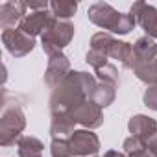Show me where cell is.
<instances>
[{"instance_id": "cell-1", "label": "cell", "mask_w": 157, "mask_h": 157, "mask_svg": "<svg viewBox=\"0 0 157 157\" xmlns=\"http://www.w3.org/2000/svg\"><path fill=\"white\" fill-rule=\"evenodd\" d=\"M98 85L96 76L82 70H72L65 80L52 91L50 111L52 113H70L83 102L93 100V93Z\"/></svg>"}, {"instance_id": "cell-2", "label": "cell", "mask_w": 157, "mask_h": 157, "mask_svg": "<svg viewBox=\"0 0 157 157\" xmlns=\"http://www.w3.org/2000/svg\"><path fill=\"white\" fill-rule=\"evenodd\" d=\"M87 17L93 24H96L102 30H107L109 33H117V35H128L137 21L133 15L129 13H120L117 11L111 4L107 2H96L87 10Z\"/></svg>"}, {"instance_id": "cell-3", "label": "cell", "mask_w": 157, "mask_h": 157, "mask_svg": "<svg viewBox=\"0 0 157 157\" xmlns=\"http://www.w3.org/2000/svg\"><path fill=\"white\" fill-rule=\"evenodd\" d=\"M133 74L148 87H157V43L148 35L133 44Z\"/></svg>"}, {"instance_id": "cell-4", "label": "cell", "mask_w": 157, "mask_h": 157, "mask_svg": "<svg viewBox=\"0 0 157 157\" xmlns=\"http://www.w3.org/2000/svg\"><path fill=\"white\" fill-rule=\"evenodd\" d=\"M24 128H26V115L22 107L17 104L6 105L2 117H0V144L4 148L19 144Z\"/></svg>"}, {"instance_id": "cell-5", "label": "cell", "mask_w": 157, "mask_h": 157, "mask_svg": "<svg viewBox=\"0 0 157 157\" xmlns=\"http://www.w3.org/2000/svg\"><path fill=\"white\" fill-rule=\"evenodd\" d=\"M91 48L93 50H100L107 57L117 59L124 68H131L133 67V46L129 43H126V41L115 39L107 32L94 33L91 37Z\"/></svg>"}, {"instance_id": "cell-6", "label": "cell", "mask_w": 157, "mask_h": 157, "mask_svg": "<svg viewBox=\"0 0 157 157\" xmlns=\"http://www.w3.org/2000/svg\"><path fill=\"white\" fill-rule=\"evenodd\" d=\"M74 37V24L70 21H59L56 19L54 24L41 35V44L43 50L48 57L63 54V48L70 44Z\"/></svg>"}, {"instance_id": "cell-7", "label": "cell", "mask_w": 157, "mask_h": 157, "mask_svg": "<svg viewBox=\"0 0 157 157\" xmlns=\"http://www.w3.org/2000/svg\"><path fill=\"white\" fill-rule=\"evenodd\" d=\"M67 140L72 157H94L100 151V139L93 129H76Z\"/></svg>"}, {"instance_id": "cell-8", "label": "cell", "mask_w": 157, "mask_h": 157, "mask_svg": "<svg viewBox=\"0 0 157 157\" xmlns=\"http://www.w3.org/2000/svg\"><path fill=\"white\" fill-rule=\"evenodd\" d=\"M2 43L6 46V50L13 56V57H24L28 56L33 46H35V39L26 35L22 30L19 28H10L2 32Z\"/></svg>"}, {"instance_id": "cell-9", "label": "cell", "mask_w": 157, "mask_h": 157, "mask_svg": "<svg viewBox=\"0 0 157 157\" xmlns=\"http://www.w3.org/2000/svg\"><path fill=\"white\" fill-rule=\"evenodd\" d=\"M129 15L135 17L137 24L146 32L150 39H157V8L151 4H146L142 0L135 2L129 10Z\"/></svg>"}, {"instance_id": "cell-10", "label": "cell", "mask_w": 157, "mask_h": 157, "mask_svg": "<svg viewBox=\"0 0 157 157\" xmlns=\"http://www.w3.org/2000/svg\"><path fill=\"white\" fill-rule=\"evenodd\" d=\"M76 124L83 126L85 129H96L104 124V111L100 105H96L93 100L83 102L82 105H78L74 111L68 113Z\"/></svg>"}, {"instance_id": "cell-11", "label": "cell", "mask_w": 157, "mask_h": 157, "mask_svg": "<svg viewBox=\"0 0 157 157\" xmlns=\"http://www.w3.org/2000/svg\"><path fill=\"white\" fill-rule=\"evenodd\" d=\"M56 17L52 11L43 10V11H32L30 15H26L22 19V22L19 24V30H22L26 35L35 37V35H43L52 24H54Z\"/></svg>"}, {"instance_id": "cell-12", "label": "cell", "mask_w": 157, "mask_h": 157, "mask_svg": "<svg viewBox=\"0 0 157 157\" xmlns=\"http://www.w3.org/2000/svg\"><path fill=\"white\" fill-rule=\"evenodd\" d=\"M70 61L65 54H57L48 57V67L44 70V83L52 89H56L65 78L70 74Z\"/></svg>"}, {"instance_id": "cell-13", "label": "cell", "mask_w": 157, "mask_h": 157, "mask_svg": "<svg viewBox=\"0 0 157 157\" xmlns=\"http://www.w3.org/2000/svg\"><path fill=\"white\" fill-rule=\"evenodd\" d=\"M28 6L22 0H8L0 4V26L2 30L15 28V24H21L22 19L28 15L26 13Z\"/></svg>"}, {"instance_id": "cell-14", "label": "cell", "mask_w": 157, "mask_h": 157, "mask_svg": "<svg viewBox=\"0 0 157 157\" xmlns=\"http://www.w3.org/2000/svg\"><path fill=\"white\" fill-rule=\"evenodd\" d=\"M128 129L131 133V137H137L140 140H144L146 144L157 137V122L148 117V115H135L129 118L128 122Z\"/></svg>"}, {"instance_id": "cell-15", "label": "cell", "mask_w": 157, "mask_h": 157, "mask_svg": "<svg viewBox=\"0 0 157 157\" xmlns=\"http://www.w3.org/2000/svg\"><path fill=\"white\" fill-rule=\"evenodd\" d=\"M76 131V122L68 113H52L50 135L52 139H68Z\"/></svg>"}, {"instance_id": "cell-16", "label": "cell", "mask_w": 157, "mask_h": 157, "mask_svg": "<svg viewBox=\"0 0 157 157\" xmlns=\"http://www.w3.org/2000/svg\"><path fill=\"white\" fill-rule=\"evenodd\" d=\"M115 98H117V85L107 83V82H98V85L93 93V102L104 109V107L111 105L115 102Z\"/></svg>"}, {"instance_id": "cell-17", "label": "cell", "mask_w": 157, "mask_h": 157, "mask_svg": "<svg viewBox=\"0 0 157 157\" xmlns=\"http://www.w3.org/2000/svg\"><path fill=\"white\" fill-rule=\"evenodd\" d=\"M17 148H19V157H43V148L44 146L37 137L22 135Z\"/></svg>"}, {"instance_id": "cell-18", "label": "cell", "mask_w": 157, "mask_h": 157, "mask_svg": "<svg viewBox=\"0 0 157 157\" xmlns=\"http://www.w3.org/2000/svg\"><path fill=\"white\" fill-rule=\"evenodd\" d=\"M50 11L54 13L56 19L68 21L78 11V2H72V0H52L50 2Z\"/></svg>"}, {"instance_id": "cell-19", "label": "cell", "mask_w": 157, "mask_h": 157, "mask_svg": "<svg viewBox=\"0 0 157 157\" xmlns=\"http://www.w3.org/2000/svg\"><path fill=\"white\" fill-rule=\"evenodd\" d=\"M96 78H98V82H107V83H113V85H118V70L115 65L107 63L100 68L94 70Z\"/></svg>"}, {"instance_id": "cell-20", "label": "cell", "mask_w": 157, "mask_h": 157, "mask_svg": "<svg viewBox=\"0 0 157 157\" xmlns=\"http://www.w3.org/2000/svg\"><path fill=\"white\" fill-rule=\"evenodd\" d=\"M50 153H52V157H72L70 148H68V140L67 139H52Z\"/></svg>"}, {"instance_id": "cell-21", "label": "cell", "mask_w": 157, "mask_h": 157, "mask_svg": "<svg viewBox=\"0 0 157 157\" xmlns=\"http://www.w3.org/2000/svg\"><path fill=\"white\" fill-rule=\"evenodd\" d=\"M85 61H87V65H91L94 70L109 63V59H107V56H105L104 52H100V50H93V48L87 52V56H85Z\"/></svg>"}, {"instance_id": "cell-22", "label": "cell", "mask_w": 157, "mask_h": 157, "mask_svg": "<svg viewBox=\"0 0 157 157\" xmlns=\"http://www.w3.org/2000/svg\"><path fill=\"white\" fill-rule=\"evenodd\" d=\"M122 148H124V153H126V155H131V153L146 151V142L140 140V139H137V137H131V135H129V137L124 140Z\"/></svg>"}, {"instance_id": "cell-23", "label": "cell", "mask_w": 157, "mask_h": 157, "mask_svg": "<svg viewBox=\"0 0 157 157\" xmlns=\"http://www.w3.org/2000/svg\"><path fill=\"white\" fill-rule=\"evenodd\" d=\"M142 102L148 109H153L157 111V87H148L144 91V96H142Z\"/></svg>"}, {"instance_id": "cell-24", "label": "cell", "mask_w": 157, "mask_h": 157, "mask_svg": "<svg viewBox=\"0 0 157 157\" xmlns=\"http://www.w3.org/2000/svg\"><path fill=\"white\" fill-rule=\"evenodd\" d=\"M26 6L33 11H43L50 8V2H46V0H30V2H26Z\"/></svg>"}, {"instance_id": "cell-25", "label": "cell", "mask_w": 157, "mask_h": 157, "mask_svg": "<svg viewBox=\"0 0 157 157\" xmlns=\"http://www.w3.org/2000/svg\"><path fill=\"white\" fill-rule=\"evenodd\" d=\"M146 151H148L150 157H157V137L151 139V140L146 144Z\"/></svg>"}, {"instance_id": "cell-26", "label": "cell", "mask_w": 157, "mask_h": 157, "mask_svg": "<svg viewBox=\"0 0 157 157\" xmlns=\"http://www.w3.org/2000/svg\"><path fill=\"white\" fill-rule=\"evenodd\" d=\"M104 157H128L124 151H117V150H107L104 153Z\"/></svg>"}, {"instance_id": "cell-27", "label": "cell", "mask_w": 157, "mask_h": 157, "mask_svg": "<svg viewBox=\"0 0 157 157\" xmlns=\"http://www.w3.org/2000/svg\"><path fill=\"white\" fill-rule=\"evenodd\" d=\"M128 157H150V155H148V151H139V153H131Z\"/></svg>"}, {"instance_id": "cell-28", "label": "cell", "mask_w": 157, "mask_h": 157, "mask_svg": "<svg viewBox=\"0 0 157 157\" xmlns=\"http://www.w3.org/2000/svg\"><path fill=\"white\" fill-rule=\"evenodd\" d=\"M94 157H96V155H94Z\"/></svg>"}]
</instances>
